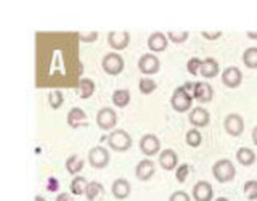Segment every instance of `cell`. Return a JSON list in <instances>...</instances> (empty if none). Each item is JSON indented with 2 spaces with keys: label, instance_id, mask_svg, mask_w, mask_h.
Wrapping results in <instances>:
<instances>
[{
  "label": "cell",
  "instance_id": "cell-1",
  "mask_svg": "<svg viewBox=\"0 0 257 201\" xmlns=\"http://www.w3.org/2000/svg\"><path fill=\"white\" fill-rule=\"evenodd\" d=\"M235 174H236V169H235V166H233L231 161L227 158L215 161L214 166H212V175L219 183L231 182L233 179H235Z\"/></svg>",
  "mask_w": 257,
  "mask_h": 201
},
{
  "label": "cell",
  "instance_id": "cell-2",
  "mask_svg": "<svg viewBox=\"0 0 257 201\" xmlns=\"http://www.w3.org/2000/svg\"><path fill=\"white\" fill-rule=\"evenodd\" d=\"M171 105L177 113H187L191 111L193 105V93H188L185 87H177L174 88L172 96H171Z\"/></svg>",
  "mask_w": 257,
  "mask_h": 201
},
{
  "label": "cell",
  "instance_id": "cell-3",
  "mask_svg": "<svg viewBox=\"0 0 257 201\" xmlns=\"http://www.w3.org/2000/svg\"><path fill=\"white\" fill-rule=\"evenodd\" d=\"M108 145L109 148H112L114 151H127L132 147V135L128 134L124 129H116L108 135Z\"/></svg>",
  "mask_w": 257,
  "mask_h": 201
},
{
  "label": "cell",
  "instance_id": "cell-4",
  "mask_svg": "<svg viewBox=\"0 0 257 201\" xmlns=\"http://www.w3.org/2000/svg\"><path fill=\"white\" fill-rule=\"evenodd\" d=\"M124 58L116 52L106 53L101 60V68L109 76H119L124 71Z\"/></svg>",
  "mask_w": 257,
  "mask_h": 201
},
{
  "label": "cell",
  "instance_id": "cell-5",
  "mask_svg": "<svg viewBox=\"0 0 257 201\" xmlns=\"http://www.w3.org/2000/svg\"><path fill=\"white\" fill-rule=\"evenodd\" d=\"M223 127H225V132L228 135L239 137L244 132V119L241 115H238V113H230L223 121Z\"/></svg>",
  "mask_w": 257,
  "mask_h": 201
},
{
  "label": "cell",
  "instance_id": "cell-6",
  "mask_svg": "<svg viewBox=\"0 0 257 201\" xmlns=\"http://www.w3.org/2000/svg\"><path fill=\"white\" fill-rule=\"evenodd\" d=\"M161 68V61L155 53H143L139 60V69L142 74L153 76L156 74Z\"/></svg>",
  "mask_w": 257,
  "mask_h": 201
},
{
  "label": "cell",
  "instance_id": "cell-7",
  "mask_svg": "<svg viewBox=\"0 0 257 201\" xmlns=\"http://www.w3.org/2000/svg\"><path fill=\"white\" fill-rule=\"evenodd\" d=\"M116 123H117V115L112 108L104 107L96 113V126H98L101 131H111V129L116 126Z\"/></svg>",
  "mask_w": 257,
  "mask_h": 201
},
{
  "label": "cell",
  "instance_id": "cell-8",
  "mask_svg": "<svg viewBox=\"0 0 257 201\" xmlns=\"http://www.w3.org/2000/svg\"><path fill=\"white\" fill-rule=\"evenodd\" d=\"M109 151L103 147H93L88 151V163L95 169H104L109 164Z\"/></svg>",
  "mask_w": 257,
  "mask_h": 201
},
{
  "label": "cell",
  "instance_id": "cell-9",
  "mask_svg": "<svg viewBox=\"0 0 257 201\" xmlns=\"http://www.w3.org/2000/svg\"><path fill=\"white\" fill-rule=\"evenodd\" d=\"M243 82V72L236 66H228L222 71V84L228 88H236Z\"/></svg>",
  "mask_w": 257,
  "mask_h": 201
},
{
  "label": "cell",
  "instance_id": "cell-10",
  "mask_svg": "<svg viewBox=\"0 0 257 201\" xmlns=\"http://www.w3.org/2000/svg\"><path fill=\"white\" fill-rule=\"evenodd\" d=\"M108 44L112 50L120 52L131 44V34L127 31H111L108 34Z\"/></svg>",
  "mask_w": 257,
  "mask_h": 201
},
{
  "label": "cell",
  "instance_id": "cell-11",
  "mask_svg": "<svg viewBox=\"0 0 257 201\" xmlns=\"http://www.w3.org/2000/svg\"><path fill=\"white\" fill-rule=\"evenodd\" d=\"M140 150L145 156H155L161 150V142L155 134H147L140 139Z\"/></svg>",
  "mask_w": 257,
  "mask_h": 201
},
{
  "label": "cell",
  "instance_id": "cell-12",
  "mask_svg": "<svg viewBox=\"0 0 257 201\" xmlns=\"http://www.w3.org/2000/svg\"><path fill=\"white\" fill-rule=\"evenodd\" d=\"M193 199L195 201H212L214 198V188L212 185L206 180H199L193 187Z\"/></svg>",
  "mask_w": 257,
  "mask_h": 201
},
{
  "label": "cell",
  "instance_id": "cell-13",
  "mask_svg": "<svg viewBox=\"0 0 257 201\" xmlns=\"http://www.w3.org/2000/svg\"><path fill=\"white\" fill-rule=\"evenodd\" d=\"M188 121L195 129L206 127L209 123H211V115H209V111L204 110L203 107H196L188 113Z\"/></svg>",
  "mask_w": 257,
  "mask_h": 201
},
{
  "label": "cell",
  "instance_id": "cell-14",
  "mask_svg": "<svg viewBox=\"0 0 257 201\" xmlns=\"http://www.w3.org/2000/svg\"><path fill=\"white\" fill-rule=\"evenodd\" d=\"M156 172V167H155V163L150 159V158H145L142 159L139 164L135 166V175L137 179L142 180V182H147L150 180L153 175Z\"/></svg>",
  "mask_w": 257,
  "mask_h": 201
},
{
  "label": "cell",
  "instance_id": "cell-15",
  "mask_svg": "<svg viewBox=\"0 0 257 201\" xmlns=\"http://www.w3.org/2000/svg\"><path fill=\"white\" fill-rule=\"evenodd\" d=\"M167 44H169V39L164 32H153L148 37V48L151 50V53H159V52H164L167 48Z\"/></svg>",
  "mask_w": 257,
  "mask_h": 201
},
{
  "label": "cell",
  "instance_id": "cell-16",
  "mask_svg": "<svg viewBox=\"0 0 257 201\" xmlns=\"http://www.w3.org/2000/svg\"><path fill=\"white\" fill-rule=\"evenodd\" d=\"M214 96V88L211 84L206 82H195V88H193V98L199 103H209Z\"/></svg>",
  "mask_w": 257,
  "mask_h": 201
},
{
  "label": "cell",
  "instance_id": "cell-17",
  "mask_svg": "<svg viewBox=\"0 0 257 201\" xmlns=\"http://www.w3.org/2000/svg\"><path fill=\"white\" fill-rule=\"evenodd\" d=\"M159 166L164 171H174V169H177L179 167V156H177V153L171 148L163 150L159 153Z\"/></svg>",
  "mask_w": 257,
  "mask_h": 201
},
{
  "label": "cell",
  "instance_id": "cell-18",
  "mask_svg": "<svg viewBox=\"0 0 257 201\" xmlns=\"http://www.w3.org/2000/svg\"><path fill=\"white\" fill-rule=\"evenodd\" d=\"M66 121H68V126H69V127H72V129L85 127V126L88 124V123H87L88 119H87L85 111H84L82 108H79V107L71 108V110H69Z\"/></svg>",
  "mask_w": 257,
  "mask_h": 201
},
{
  "label": "cell",
  "instance_id": "cell-19",
  "mask_svg": "<svg viewBox=\"0 0 257 201\" xmlns=\"http://www.w3.org/2000/svg\"><path fill=\"white\" fill-rule=\"evenodd\" d=\"M111 193L116 199H125L132 193V187L127 179H122V177H120V179H116L112 182Z\"/></svg>",
  "mask_w": 257,
  "mask_h": 201
},
{
  "label": "cell",
  "instance_id": "cell-20",
  "mask_svg": "<svg viewBox=\"0 0 257 201\" xmlns=\"http://www.w3.org/2000/svg\"><path fill=\"white\" fill-rule=\"evenodd\" d=\"M199 74L206 77V79H212L219 74V63H217L215 58H206L203 60V64H201Z\"/></svg>",
  "mask_w": 257,
  "mask_h": 201
},
{
  "label": "cell",
  "instance_id": "cell-21",
  "mask_svg": "<svg viewBox=\"0 0 257 201\" xmlns=\"http://www.w3.org/2000/svg\"><path fill=\"white\" fill-rule=\"evenodd\" d=\"M77 90H79V96L80 98H90V96L95 93V82L88 77H82L77 82Z\"/></svg>",
  "mask_w": 257,
  "mask_h": 201
},
{
  "label": "cell",
  "instance_id": "cell-22",
  "mask_svg": "<svg viewBox=\"0 0 257 201\" xmlns=\"http://www.w3.org/2000/svg\"><path fill=\"white\" fill-rule=\"evenodd\" d=\"M236 161L241 166H244V167L252 166L255 163V153H254V150L247 148V147L239 148L236 151Z\"/></svg>",
  "mask_w": 257,
  "mask_h": 201
},
{
  "label": "cell",
  "instance_id": "cell-23",
  "mask_svg": "<svg viewBox=\"0 0 257 201\" xmlns=\"http://www.w3.org/2000/svg\"><path fill=\"white\" fill-rule=\"evenodd\" d=\"M112 103H114V107L117 108H125L128 103H131V92L127 90V88H117L112 93Z\"/></svg>",
  "mask_w": 257,
  "mask_h": 201
},
{
  "label": "cell",
  "instance_id": "cell-24",
  "mask_svg": "<svg viewBox=\"0 0 257 201\" xmlns=\"http://www.w3.org/2000/svg\"><path fill=\"white\" fill-rule=\"evenodd\" d=\"M87 185H88V180L85 179L84 175H76L74 179L71 182V193L76 196H80V195H85V190H87Z\"/></svg>",
  "mask_w": 257,
  "mask_h": 201
},
{
  "label": "cell",
  "instance_id": "cell-25",
  "mask_svg": "<svg viewBox=\"0 0 257 201\" xmlns=\"http://www.w3.org/2000/svg\"><path fill=\"white\" fill-rule=\"evenodd\" d=\"M64 167H66V171L72 175H77L80 171L84 169V161L80 159L77 155H71L68 159H66V163H64Z\"/></svg>",
  "mask_w": 257,
  "mask_h": 201
},
{
  "label": "cell",
  "instance_id": "cell-26",
  "mask_svg": "<svg viewBox=\"0 0 257 201\" xmlns=\"http://www.w3.org/2000/svg\"><path fill=\"white\" fill-rule=\"evenodd\" d=\"M243 63L249 69H257V47H249L243 53Z\"/></svg>",
  "mask_w": 257,
  "mask_h": 201
},
{
  "label": "cell",
  "instance_id": "cell-27",
  "mask_svg": "<svg viewBox=\"0 0 257 201\" xmlns=\"http://www.w3.org/2000/svg\"><path fill=\"white\" fill-rule=\"evenodd\" d=\"M185 142H187L188 147L191 148H198L201 143H203V135H201V132L198 131V129H190V131L187 132V135H185Z\"/></svg>",
  "mask_w": 257,
  "mask_h": 201
},
{
  "label": "cell",
  "instance_id": "cell-28",
  "mask_svg": "<svg viewBox=\"0 0 257 201\" xmlns=\"http://www.w3.org/2000/svg\"><path fill=\"white\" fill-rule=\"evenodd\" d=\"M100 193H104V188H103V185H101L98 180L88 182L87 190H85V198H87L88 201H93L96 196L100 195Z\"/></svg>",
  "mask_w": 257,
  "mask_h": 201
},
{
  "label": "cell",
  "instance_id": "cell-29",
  "mask_svg": "<svg viewBox=\"0 0 257 201\" xmlns=\"http://www.w3.org/2000/svg\"><path fill=\"white\" fill-rule=\"evenodd\" d=\"M64 103V95L61 90H52L48 93V105L52 107V110H58L63 107Z\"/></svg>",
  "mask_w": 257,
  "mask_h": 201
},
{
  "label": "cell",
  "instance_id": "cell-30",
  "mask_svg": "<svg viewBox=\"0 0 257 201\" xmlns=\"http://www.w3.org/2000/svg\"><path fill=\"white\" fill-rule=\"evenodd\" d=\"M188 37H190L188 31H167V39L172 44H183L187 42Z\"/></svg>",
  "mask_w": 257,
  "mask_h": 201
},
{
  "label": "cell",
  "instance_id": "cell-31",
  "mask_svg": "<svg viewBox=\"0 0 257 201\" xmlns=\"http://www.w3.org/2000/svg\"><path fill=\"white\" fill-rule=\"evenodd\" d=\"M139 88H140V92L143 95H150L158 88V84L150 77H143V79H140V82H139Z\"/></svg>",
  "mask_w": 257,
  "mask_h": 201
},
{
  "label": "cell",
  "instance_id": "cell-32",
  "mask_svg": "<svg viewBox=\"0 0 257 201\" xmlns=\"http://www.w3.org/2000/svg\"><path fill=\"white\" fill-rule=\"evenodd\" d=\"M243 193L249 201L257 199V180H246L243 185Z\"/></svg>",
  "mask_w": 257,
  "mask_h": 201
},
{
  "label": "cell",
  "instance_id": "cell-33",
  "mask_svg": "<svg viewBox=\"0 0 257 201\" xmlns=\"http://www.w3.org/2000/svg\"><path fill=\"white\" fill-rule=\"evenodd\" d=\"M201 64H203V60H199V58H196V56H193V58H190L188 63H187V71L190 72V74L196 76L198 72H199V69H201Z\"/></svg>",
  "mask_w": 257,
  "mask_h": 201
},
{
  "label": "cell",
  "instance_id": "cell-34",
  "mask_svg": "<svg viewBox=\"0 0 257 201\" xmlns=\"http://www.w3.org/2000/svg\"><path fill=\"white\" fill-rule=\"evenodd\" d=\"M190 164H180L179 167H177V172H175V179H177V182H180V183H183L185 180H187V177H188V174H190Z\"/></svg>",
  "mask_w": 257,
  "mask_h": 201
},
{
  "label": "cell",
  "instance_id": "cell-35",
  "mask_svg": "<svg viewBox=\"0 0 257 201\" xmlns=\"http://www.w3.org/2000/svg\"><path fill=\"white\" fill-rule=\"evenodd\" d=\"M77 39L80 40V42H84V44H92V42H95L96 39H98V32H96V31L79 32V34H77Z\"/></svg>",
  "mask_w": 257,
  "mask_h": 201
},
{
  "label": "cell",
  "instance_id": "cell-36",
  "mask_svg": "<svg viewBox=\"0 0 257 201\" xmlns=\"http://www.w3.org/2000/svg\"><path fill=\"white\" fill-rule=\"evenodd\" d=\"M169 201H191V196L188 195L187 191L183 190H177L174 191L171 196H169Z\"/></svg>",
  "mask_w": 257,
  "mask_h": 201
},
{
  "label": "cell",
  "instance_id": "cell-37",
  "mask_svg": "<svg viewBox=\"0 0 257 201\" xmlns=\"http://www.w3.org/2000/svg\"><path fill=\"white\" fill-rule=\"evenodd\" d=\"M201 36H203L206 40H215V39L222 37V31H203Z\"/></svg>",
  "mask_w": 257,
  "mask_h": 201
},
{
  "label": "cell",
  "instance_id": "cell-38",
  "mask_svg": "<svg viewBox=\"0 0 257 201\" xmlns=\"http://www.w3.org/2000/svg\"><path fill=\"white\" fill-rule=\"evenodd\" d=\"M47 190L48 191H56V190H58V180H56L55 177H50V179H48V187H47Z\"/></svg>",
  "mask_w": 257,
  "mask_h": 201
},
{
  "label": "cell",
  "instance_id": "cell-39",
  "mask_svg": "<svg viewBox=\"0 0 257 201\" xmlns=\"http://www.w3.org/2000/svg\"><path fill=\"white\" fill-rule=\"evenodd\" d=\"M55 201H74V198H72L71 193H60Z\"/></svg>",
  "mask_w": 257,
  "mask_h": 201
},
{
  "label": "cell",
  "instance_id": "cell-40",
  "mask_svg": "<svg viewBox=\"0 0 257 201\" xmlns=\"http://www.w3.org/2000/svg\"><path fill=\"white\" fill-rule=\"evenodd\" d=\"M247 39H252V40H257V31H247L246 32Z\"/></svg>",
  "mask_w": 257,
  "mask_h": 201
},
{
  "label": "cell",
  "instance_id": "cell-41",
  "mask_svg": "<svg viewBox=\"0 0 257 201\" xmlns=\"http://www.w3.org/2000/svg\"><path fill=\"white\" fill-rule=\"evenodd\" d=\"M251 135H252V142H254V145L257 147V126L252 129V134H251Z\"/></svg>",
  "mask_w": 257,
  "mask_h": 201
},
{
  "label": "cell",
  "instance_id": "cell-42",
  "mask_svg": "<svg viewBox=\"0 0 257 201\" xmlns=\"http://www.w3.org/2000/svg\"><path fill=\"white\" fill-rule=\"evenodd\" d=\"M34 201H47V199H45L44 196H39V195H37V196L34 198Z\"/></svg>",
  "mask_w": 257,
  "mask_h": 201
},
{
  "label": "cell",
  "instance_id": "cell-43",
  "mask_svg": "<svg viewBox=\"0 0 257 201\" xmlns=\"http://www.w3.org/2000/svg\"><path fill=\"white\" fill-rule=\"evenodd\" d=\"M215 201H230L228 198H223V196H220V198H217Z\"/></svg>",
  "mask_w": 257,
  "mask_h": 201
}]
</instances>
